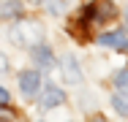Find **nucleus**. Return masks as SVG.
I'll use <instances>...</instances> for the list:
<instances>
[{"instance_id":"2eb2a0df","label":"nucleus","mask_w":128,"mask_h":122,"mask_svg":"<svg viewBox=\"0 0 128 122\" xmlns=\"http://www.w3.org/2000/svg\"><path fill=\"white\" fill-rule=\"evenodd\" d=\"M126 24H128V11H126Z\"/></svg>"},{"instance_id":"20e7f679","label":"nucleus","mask_w":128,"mask_h":122,"mask_svg":"<svg viewBox=\"0 0 128 122\" xmlns=\"http://www.w3.org/2000/svg\"><path fill=\"white\" fill-rule=\"evenodd\" d=\"M33 62H36L38 71H52V68H54V54H52V49L44 46V44H36V46H33Z\"/></svg>"},{"instance_id":"f03ea898","label":"nucleus","mask_w":128,"mask_h":122,"mask_svg":"<svg viewBox=\"0 0 128 122\" xmlns=\"http://www.w3.org/2000/svg\"><path fill=\"white\" fill-rule=\"evenodd\" d=\"M117 16V8H114V3L112 0H98V3H90L87 8H84V14H82V19H98V22H109V19H114Z\"/></svg>"},{"instance_id":"9d476101","label":"nucleus","mask_w":128,"mask_h":122,"mask_svg":"<svg viewBox=\"0 0 128 122\" xmlns=\"http://www.w3.org/2000/svg\"><path fill=\"white\" fill-rule=\"evenodd\" d=\"M114 87H117V90H123V92H128V65L114 73Z\"/></svg>"},{"instance_id":"4468645a","label":"nucleus","mask_w":128,"mask_h":122,"mask_svg":"<svg viewBox=\"0 0 128 122\" xmlns=\"http://www.w3.org/2000/svg\"><path fill=\"white\" fill-rule=\"evenodd\" d=\"M30 3H36V5H41V3H44V0H30Z\"/></svg>"},{"instance_id":"9b49d317","label":"nucleus","mask_w":128,"mask_h":122,"mask_svg":"<svg viewBox=\"0 0 128 122\" xmlns=\"http://www.w3.org/2000/svg\"><path fill=\"white\" fill-rule=\"evenodd\" d=\"M46 5H49V14H63L66 8H68V3L66 0H44Z\"/></svg>"},{"instance_id":"6e6552de","label":"nucleus","mask_w":128,"mask_h":122,"mask_svg":"<svg viewBox=\"0 0 128 122\" xmlns=\"http://www.w3.org/2000/svg\"><path fill=\"white\" fill-rule=\"evenodd\" d=\"M98 44H104V46H114V49H123V52H128V41L123 38V33H104V35H98Z\"/></svg>"},{"instance_id":"423d86ee","label":"nucleus","mask_w":128,"mask_h":122,"mask_svg":"<svg viewBox=\"0 0 128 122\" xmlns=\"http://www.w3.org/2000/svg\"><path fill=\"white\" fill-rule=\"evenodd\" d=\"M63 100H66V92L52 84V87L44 90V95H41V106H44V109H54V106H60Z\"/></svg>"},{"instance_id":"1a4fd4ad","label":"nucleus","mask_w":128,"mask_h":122,"mask_svg":"<svg viewBox=\"0 0 128 122\" xmlns=\"http://www.w3.org/2000/svg\"><path fill=\"white\" fill-rule=\"evenodd\" d=\"M112 106H114L117 114H126L128 117V95H120V92H117V95L112 98Z\"/></svg>"},{"instance_id":"0eeeda50","label":"nucleus","mask_w":128,"mask_h":122,"mask_svg":"<svg viewBox=\"0 0 128 122\" xmlns=\"http://www.w3.org/2000/svg\"><path fill=\"white\" fill-rule=\"evenodd\" d=\"M22 16V3L19 0H3L0 3V19H19Z\"/></svg>"},{"instance_id":"ddd939ff","label":"nucleus","mask_w":128,"mask_h":122,"mask_svg":"<svg viewBox=\"0 0 128 122\" xmlns=\"http://www.w3.org/2000/svg\"><path fill=\"white\" fill-rule=\"evenodd\" d=\"M6 68H8V60H6L3 54H0V71H6Z\"/></svg>"},{"instance_id":"f8f14e48","label":"nucleus","mask_w":128,"mask_h":122,"mask_svg":"<svg viewBox=\"0 0 128 122\" xmlns=\"http://www.w3.org/2000/svg\"><path fill=\"white\" fill-rule=\"evenodd\" d=\"M8 100H11V98H8V92L0 87V109H6V106H8Z\"/></svg>"},{"instance_id":"39448f33","label":"nucleus","mask_w":128,"mask_h":122,"mask_svg":"<svg viewBox=\"0 0 128 122\" xmlns=\"http://www.w3.org/2000/svg\"><path fill=\"white\" fill-rule=\"evenodd\" d=\"M63 76H66L68 84H79L82 81V71H79L74 54H63Z\"/></svg>"},{"instance_id":"7ed1b4c3","label":"nucleus","mask_w":128,"mask_h":122,"mask_svg":"<svg viewBox=\"0 0 128 122\" xmlns=\"http://www.w3.org/2000/svg\"><path fill=\"white\" fill-rule=\"evenodd\" d=\"M19 90L25 98H36V92L41 90V76L36 71H22L19 73Z\"/></svg>"},{"instance_id":"f257e3e1","label":"nucleus","mask_w":128,"mask_h":122,"mask_svg":"<svg viewBox=\"0 0 128 122\" xmlns=\"http://www.w3.org/2000/svg\"><path fill=\"white\" fill-rule=\"evenodd\" d=\"M41 33H44V27L38 22H33V19H16V24L11 27V33H8V38H11V44H16V46H36L38 41H41Z\"/></svg>"}]
</instances>
